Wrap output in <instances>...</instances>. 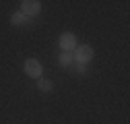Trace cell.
Masks as SVG:
<instances>
[{
  "mask_svg": "<svg viewBox=\"0 0 130 124\" xmlns=\"http://www.w3.org/2000/svg\"><path fill=\"white\" fill-rule=\"evenodd\" d=\"M58 64H60V66H70V64H72V54H70V52H62V54L58 56Z\"/></svg>",
  "mask_w": 130,
  "mask_h": 124,
  "instance_id": "52a82bcc",
  "label": "cell"
},
{
  "mask_svg": "<svg viewBox=\"0 0 130 124\" xmlns=\"http://www.w3.org/2000/svg\"><path fill=\"white\" fill-rule=\"evenodd\" d=\"M23 70H25V74H27V76H31V79H41V72H43L41 62H39V60H35V58L25 60Z\"/></svg>",
  "mask_w": 130,
  "mask_h": 124,
  "instance_id": "7a4b0ae2",
  "label": "cell"
},
{
  "mask_svg": "<svg viewBox=\"0 0 130 124\" xmlns=\"http://www.w3.org/2000/svg\"><path fill=\"white\" fill-rule=\"evenodd\" d=\"M74 68H76V72H78V74H83V72H87V66H85V64H76Z\"/></svg>",
  "mask_w": 130,
  "mask_h": 124,
  "instance_id": "ba28073f",
  "label": "cell"
},
{
  "mask_svg": "<svg viewBox=\"0 0 130 124\" xmlns=\"http://www.w3.org/2000/svg\"><path fill=\"white\" fill-rule=\"evenodd\" d=\"M58 45H60V50L62 52H74V48H76V37H74V33H70V31H66V33H62L60 35V39H58Z\"/></svg>",
  "mask_w": 130,
  "mask_h": 124,
  "instance_id": "3957f363",
  "label": "cell"
},
{
  "mask_svg": "<svg viewBox=\"0 0 130 124\" xmlns=\"http://www.w3.org/2000/svg\"><path fill=\"white\" fill-rule=\"evenodd\" d=\"M39 10H41L39 0H23L21 2V12L27 17H35V14H39Z\"/></svg>",
  "mask_w": 130,
  "mask_h": 124,
  "instance_id": "277c9868",
  "label": "cell"
},
{
  "mask_svg": "<svg viewBox=\"0 0 130 124\" xmlns=\"http://www.w3.org/2000/svg\"><path fill=\"white\" fill-rule=\"evenodd\" d=\"M91 60H93V48H91L89 43H83V45H76V48H74L72 62L87 66V62H91Z\"/></svg>",
  "mask_w": 130,
  "mask_h": 124,
  "instance_id": "6da1fadb",
  "label": "cell"
},
{
  "mask_svg": "<svg viewBox=\"0 0 130 124\" xmlns=\"http://www.w3.org/2000/svg\"><path fill=\"white\" fill-rule=\"evenodd\" d=\"M37 89L43 91V93H50V91L54 89V83L47 81V79H37Z\"/></svg>",
  "mask_w": 130,
  "mask_h": 124,
  "instance_id": "8992f818",
  "label": "cell"
},
{
  "mask_svg": "<svg viewBox=\"0 0 130 124\" xmlns=\"http://www.w3.org/2000/svg\"><path fill=\"white\" fill-rule=\"evenodd\" d=\"M10 23H12V25H27V23H29V17L23 14V12H14L12 17H10Z\"/></svg>",
  "mask_w": 130,
  "mask_h": 124,
  "instance_id": "5b68a950",
  "label": "cell"
}]
</instances>
